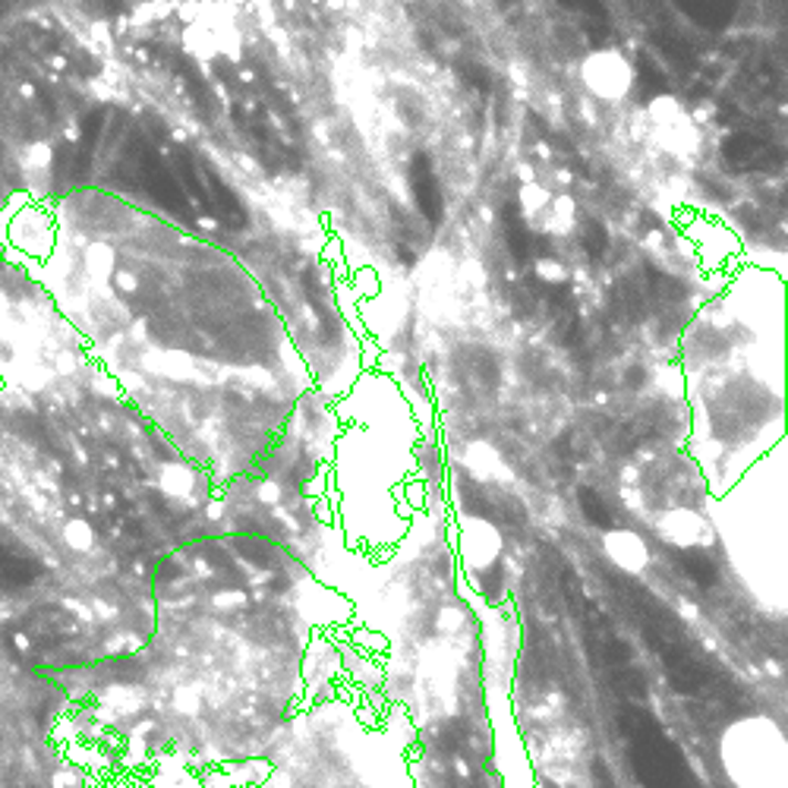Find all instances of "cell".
Listing matches in <instances>:
<instances>
[{
	"label": "cell",
	"instance_id": "6",
	"mask_svg": "<svg viewBox=\"0 0 788 788\" xmlns=\"http://www.w3.org/2000/svg\"><path fill=\"white\" fill-rule=\"evenodd\" d=\"M42 575V565L29 555L17 553L0 543V584L3 587H25Z\"/></svg>",
	"mask_w": 788,
	"mask_h": 788
},
{
	"label": "cell",
	"instance_id": "7",
	"mask_svg": "<svg viewBox=\"0 0 788 788\" xmlns=\"http://www.w3.org/2000/svg\"><path fill=\"white\" fill-rule=\"evenodd\" d=\"M679 561H682V568L687 571V575L694 577L697 584H713L716 580V565L706 558V555H701V553H682L679 555Z\"/></svg>",
	"mask_w": 788,
	"mask_h": 788
},
{
	"label": "cell",
	"instance_id": "5",
	"mask_svg": "<svg viewBox=\"0 0 788 788\" xmlns=\"http://www.w3.org/2000/svg\"><path fill=\"white\" fill-rule=\"evenodd\" d=\"M521 212L527 218V224L543 234H568L577 221L575 199L568 192L549 190L539 180L521 187Z\"/></svg>",
	"mask_w": 788,
	"mask_h": 788
},
{
	"label": "cell",
	"instance_id": "4",
	"mask_svg": "<svg viewBox=\"0 0 788 788\" xmlns=\"http://www.w3.org/2000/svg\"><path fill=\"white\" fill-rule=\"evenodd\" d=\"M580 83L599 102H624L634 88V66L616 51H590L580 64Z\"/></svg>",
	"mask_w": 788,
	"mask_h": 788
},
{
	"label": "cell",
	"instance_id": "10",
	"mask_svg": "<svg viewBox=\"0 0 788 788\" xmlns=\"http://www.w3.org/2000/svg\"><path fill=\"white\" fill-rule=\"evenodd\" d=\"M593 773H597V779L602 782V788H612V782H609V773H606V764H597V767H593Z\"/></svg>",
	"mask_w": 788,
	"mask_h": 788
},
{
	"label": "cell",
	"instance_id": "8",
	"mask_svg": "<svg viewBox=\"0 0 788 788\" xmlns=\"http://www.w3.org/2000/svg\"><path fill=\"white\" fill-rule=\"evenodd\" d=\"M580 495V508H584V514H587V521L590 524H597V527H612V514H609V508H606V502L599 498L593 490H584L577 492Z\"/></svg>",
	"mask_w": 788,
	"mask_h": 788
},
{
	"label": "cell",
	"instance_id": "11",
	"mask_svg": "<svg viewBox=\"0 0 788 788\" xmlns=\"http://www.w3.org/2000/svg\"><path fill=\"white\" fill-rule=\"evenodd\" d=\"M3 10H7V0H0V13H3Z\"/></svg>",
	"mask_w": 788,
	"mask_h": 788
},
{
	"label": "cell",
	"instance_id": "1",
	"mask_svg": "<svg viewBox=\"0 0 788 788\" xmlns=\"http://www.w3.org/2000/svg\"><path fill=\"white\" fill-rule=\"evenodd\" d=\"M628 728L634 747V767L643 788H687L682 757L660 728L647 716H628Z\"/></svg>",
	"mask_w": 788,
	"mask_h": 788
},
{
	"label": "cell",
	"instance_id": "3",
	"mask_svg": "<svg viewBox=\"0 0 788 788\" xmlns=\"http://www.w3.org/2000/svg\"><path fill=\"white\" fill-rule=\"evenodd\" d=\"M240 29L228 7L202 10L192 22H187V51L199 61H237L240 57Z\"/></svg>",
	"mask_w": 788,
	"mask_h": 788
},
{
	"label": "cell",
	"instance_id": "9",
	"mask_svg": "<svg viewBox=\"0 0 788 788\" xmlns=\"http://www.w3.org/2000/svg\"><path fill=\"white\" fill-rule=\"evenodd\" d=\"M536 272H539L543 281H553V284L565 281V269H561L555 259H539V262H536Z\"/></svg>",
	"mask_w": 788,
	"mask_h": 788
},
{
	"label": "cell",
	"instance_id": "2",
	"mask_svg": "<svg viewBox=\"0 0 788 788\" xmlns=\"http://www.w3.org/2000/svg\"><path fill=\"white\" fill-rule=\"evenodd\" d=\"M653 146L679 161H694L701 155V127L691 111L675 95H660L643 107Z\"/></svg>",
	"mask_w": 788,
	"mask_h": 788
}]
</instances>
